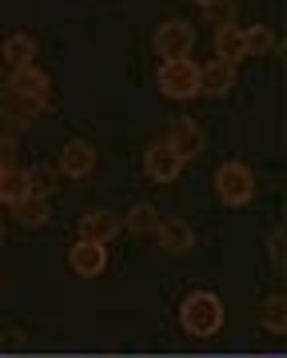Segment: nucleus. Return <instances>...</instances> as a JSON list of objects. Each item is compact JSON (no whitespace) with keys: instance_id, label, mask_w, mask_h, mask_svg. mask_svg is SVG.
<instances>
[{"instance_id":"f257e3e1","label":"nucleus","mask_w":287,"mask_h":358,"mask_svg":"<svg viewBox=\"0 0 287 358\" xmlns=\"http://www.w3.org/2000/svg\"><path fill=\"white\" fill-rule=\"evenodd\" d=\"M180 327L192 338H211L223 327V303L211 291H192L180 303Z\"/></svg>"},{"instance_id":"f03ea898","label":"nucleus","mask_w":287,"mask_h":358,"mask_svg":"<svg viewBox=\"0 0 287 358\" xmlns=\"http://www.w3.org/2000/svg\"><path fill=\"white\" fill-rule=\"evenodd\" d=\"M216 195L223 207H248L255 199V171L244 159H227L216 167Z\"/></svg>"},{"instance_id":"7ed1b4c3","label":"nucleus","mask_w":287,"mask_h":358,"mask_svg":"<svg viewBox=\"0 0 287 358\" xmlns=\"http://www.w3.org/2000/svg\"><path fill=\"white\" fill-rule=\"evenodd\" d=\"M156 80L168 100H192V96H200V64L196 60H164Z\"/></svg>"},{"instance_id":"20e7f679","label":"nucleus","mask_w":287,"mask_h":358,"mask_svg":"<svg viewBox=\"0 0 287 358\" xmlns=\"http://www.w3.org/2000/svg\"><path fill=\"white\" fill-rule=\"evenodd\" d=\"M192 48H196V28L188 20H164L156 28V52L164 60H192Z\"/></svg>"},{"instance_id":"39448f33","label":"nucleus","mask_w":287,"mask_h":358,"mask_svg":"<svg viewBox=\"0 0 287 358\" xmlns=\"http://www.w3.org/2000/svg\"><path fill=\"white\" fill-rule=\"evenodd\" d=\"M164 143L180 155L183 164H188V159H196V155L204 152V128H200L196 120H188V115H183V120H176V124L168 128V140H164Z\"/></svg>"},{"instance_id":"423d86ee","label":"nucleus","mask_w":287,"mask_h":358,"mask_svg":"<svg viewBox=\"0 0 287 358\" xmlns=\"http://www.w3.org/2000/svg\"><path fill=\"white\" fill-rule=\"evenodd\" d=\"M144 171H148L152 183H172V179H180L183 159L172 152L168 143H152V148L144 152Z\"/></svg>"},{"instance_id":"0eeeda50","label":"nucleus","mask_w":287,"mask_h":358,"mask_svg":"<svg viewBox=\"0 0 287 358\" xmlns=\"http://www.w3.org/2000/svg\"><path fill=\"white\" fill-rule=\"evenodd\" d=\"M68 263H72V271H76L80 279H96V275H104V267H108V251H104V243L76 239L72 251H68Z\"/></svg>"},{"instance_id":"6e6552de","label":"nucleus","mask_w":287,"mask_h":358,"mask_svg":"<svg viewBox=\"0 0 287 358\" xmlns=\"http://www.w3.org/2000/svg\"><path fill=\"white\" fill-rule=\"evenodd\" d=\"M4 88H13L16 96H24V100H32V103H40V108H44L48 92H52V84H48V76H44L36 64H28V68H13V80H8Z\"/></svg>"},{"instance_id":"1a4fd4ad","label":"nucleus","mask_w":287,"mask_h":358,"mask_svg":"<svg viewBox=\"0 0 287 358\" xmlns=\"http://www.w3.org/2000/svg\"><path fill=\"white\" fill-rule=\"evenodd\" d=\"M92 167H96V152H92V143H84V140L64 143V152H60V167H56L60 176H64V179H88Z\"/></svg>"},{"instance_id":"9d476101","label":"nucleus","mask_w":287,"mask_h":358,"mask_svg":"<svg viewBox=\"0 0 287 358\" xmlns=\"http://www.w3.org/2000/svg\"><path fill=\"white\" fill-rule=\"evenodd\" d=\"M120 231H124V215L116 211H88L80 219V239H92V243H108Z\"/></svg>"},{"instance_id":"9b49d317","label":"nucleus","mask_w":287,"mask_h":358,"mask_svg":"<svg viewBox=\"0 0 287 358\" xmlns=\"http://www.w3.org/2000/svg\"><path fill=\"white\" fill-rule=\"evenodd\" d=\"M156 239H160V247H164V251L180 255V251H192V243H196V231L188 227L183 219H160Z\"/></svg>"},{"instance_id":"f8f14e48","label":"nucleus","mask_w":287,"mask_h":358,"mask_svg":"<svg viewBox=\"0 0 287 358\" xmlns=\"http://www.w3.org/2000/svg\"><path fill=\"white\" fill-rule=\"evenodd\" d=\"M244 56H248V44H244V28H239V24L216 28V60H223V64H239Z\"/></svg>"},{"instance_id":"ddd939ff","label":"nucleus","mask_w":287,"mask_h":358,"mask_svg":"<svg viewBox=\"0 0 287 358\" xmlns=\"http://www.w3.org/2000/svg\"><path fill=\"white\" fill-rule=\"evenodd\" d=\"M0 115H4L8 124H16V128H24V124H32V120L40 115V103L16 96L13 88H0Z\"/></svg>"},{"instance_id":"4468645a","label":"nucleus","mask_w":287,"mask_h":358,"mask_svg":"<svg viewBox=\"0 0 287 358\" xmlns=\"http://www.w3.org/2000/svg\"><path fill=\"white\" fill-rule=\"evenodd\" d=\"M232 84H235V64H223V60L200 64V92L223 96V92H232Z\"/></svg>"},{"instance_id":"2eb2a0df","label":"nucleus","mask_w":287,"mask_h":358,"mask_svg":"<svg viewBox=\"0 0 287 358\" xmlns=\"http://www.w3.org/2000/svg\"><path fill=\"white\" fill-rule=\"evenodd\" d=\"M0 56L8 60V68L36 64V40L28 36V32H16V36H8L4 44H0Z\"/></svg>"},{"instance_id":"dca6fc26","label":"nucleus","mask_w":287,"mask_h":358,"mask_svg":"<svg viewBox=\"0 0 287 358\" xmlns=\"http://www.w3.org/2000/svg\"><path fill=\"white\" fill-rule=\"evenodd\" d=\"M13 215H16V223H24V227H40V223H48L52 207H48V199H40V195H24V199L13 207Z\"/></svg>"},{"instance_id":"f3484780","label":"nucleus","mask_w":287,"mask_h":358,"mask_svg":"<svg viewBox=\"0 0 287 358\" xmlns=\"http://www.w3.org/2000/svg\"><path fill=\"white\" fill-rule=\"evenodd\" d=\"M124 227L132 231V235H156V227H160V211L152 203H136L124 215Z\"/></svg>"},{"instance_id":"a211bd4d","label":"nucleus","mask_w":287,"mask_h":358,"mask_svg":"<svg viewBox=\"0 0 287 358\" xmlns=\"http://www.w3.org/2000/svg\"><path fill=\"white\" fill-rule=\"evenodd\" d=\"M24 195H32V192H28V179L20 167L16 171H0V207H16Z\"/></svg>"},{"instance_id":"6ab92c4d","label":"nucleus","mask_w":287,"mask_h":358,"mask_svg":"<svg viewBox=\"0 0 287 358\" xmlns=\"http://www.w3.org/2000/svg\"><path fill=\"white\" fill-rule=\"evenodd\" d=\"M24 179H28V192L32 195H40V199H48L52 195V187H56V179H60V171L56 167H32V171H24Z\"/></svg>"},{"instance_id":"aec40b11","label":"nucleus","mask_w":287,"mask_h":358,"mask_svg":"<svg viewBox=\"0 0 287 358\" xmlns=\"http://www.w3.org/2000/svg\"><path fill=\"white\" fill-rule=\"evenodd\" d=\"M263 327H267L272 334L287 331V299L284 294H272V299L263 303Z\"/></svg>"},{"instance_id":"412c9836","label":"nucleus","mask_w":287,"mask_h":358,"mask_svg":"<svg viewBox=\"0 0 287 358\" xmlns=\"http://www.w3.org/2000/svg\"><path fill=\"white\" fill-rule=\"evenodd\" d=\"M244 44H248V56H263L275 48V32L267 24H251L244 28Z\"/></svg>"},{"instance_id":"4be33fe9","label":"nucleus","mask_w":287,"mask_h":358,"mask_svg":"<svg viewBox=\"0 0 287 358\" xmlns=\"http://www.w3.org/2000/svg\"><path fill=\"white\" fill-rule=\"evenodd\" d=\"M204 13H208V20L216 28L235 24V0H208V4H204Z\"/></svg>"},{"instance_id":"5701e85b","label":"nucleus","mask_w":287,"mask_h":358,"mask_svg":"<svg viewBox=\"0 0 287 358\" xmlns=\"http://www.w3.org/2000/svg\"><path fill=\"white\" fill-rule=\"evenodd\" d=\"M0 171H16V140L0 136Z\"/></svg>"},{"instance_id":"b1692460","label":"nucleus","mask_w":287,"mask_h":358,"mask_svg":"<svg viewBox=\"0 0 287 358\" xmlns=\"http://www.w3.org/2000/svg\"><path fill=\"white\" fill-rule=\"evenodd\" d=\"M267 251H272L275 271H284V231H275V235H272V243H267Z\"/></svg>"},{"instance_id":"393cba45","label":"nucleus","mask_w":287,"mask_h":358,"mask_svg":"<svg viewBox=\"0 0 287 358\" xmlns=\"http://www.w3.org/2000/svg\"><path fill=\"white\" fill-rule=\"evenodd\" d=\"M0 243H4V227H0Z\"/></svg>"},{"instance_id":"a878e982","label":"nucleus","mask_w":287,"mask_h":358,"mask_svg":"<svg viewBox=\"0 0 287 358\" xmlns=\"http://www.w3.org/2000/svg\"><path fill=\"white\" fill-rule=\"evenodd\" d=\"M196 4H208V0H196Z\"/></svg>"},{"instance_id":"bb28decb","label":"nucleus","mask_w":287,"mask_h":358,"mask_svg":"<svg viewBox=\"0 0 287 358\" xmlns=\"http://www.w3.org/2000/svg\"><path fill=\"white\" fill-rule=\"evenodd\" d=\"M272 358H275V355H272Z\"/></svg>"}]
</instances>
